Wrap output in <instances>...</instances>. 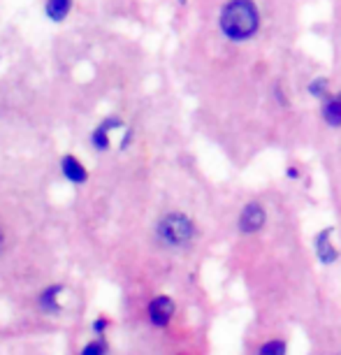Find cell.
Listing matches in <instances>:
<instances>
[{
  "label": "cell",
  "mask_w": 341,
  "mask_h": 355,
  "mask_svg": "<svg viewBox=\"0 0 341 355\" xmlns=\"http://www.w3.org/2000/svg\"><path fill=\"white\" fill-rule=\"evenodd\" d=\"M216 28L225 42L249 46L265 28V10L258 0H225L218 10Z\"/></svg>",
  "instance_id": "obj_1"
},
{
  "label": "cell",
  "mask_w": 341,
  "mask_h": 355,
  "mask_svg": "<svg viewBox=\"0 0 341 355\" xmlns=\"http://www.w3.org/2000/svg\"><path fill=\"white\" fill-rule=\"evenodd\" d=\"M306 98L318 107V116L327 128L341 130V89L327 75H313L304 82Z\"/></svg>",
  "instance_id": "obj_2"
},
{
  "label": "cell",
  "mask_w": 341,
  "mask_h": 355,
  "mask_svg": "<svg viewBox=\"0 0 341 355\" xmlns=\"http://www.w3.org/2000/svg\"><path fill=\"white\" fill-rule=\"evenodd\" d=\"M195 237V225L193 220L186 216V214H167V216L160 218L158 223V239L170 249H182V246H189Z\"/></svg>",
  "instance_id": "obj_3"
},
{
  "label": "cell",
  "mask_w": 341,
  "mask_h": 355,
  "mask_svg": "<svg viewBox=\"0 0 341 355\" xmlns=\"http://www.w3.org/2000/svg\"><path fill=\"white\" fill-rule=\"evenodd\" d=\"M267 223V211L265 207L251 200V202L244 205V209L239 211V218H237V227L242 234H256L265 227Z\"/></svg>",
  "instance_id": "obj_4"
},
{
  "label": "cell",
  "mask_w": 341,
  "mask_h": 355,
  "mask_svg": "<svg viewBox=\"0 0 341 355\" xmlns=\"http://www.w3.org/2000/svg\"><path fill=\"white\" fill-rule=\"evenodd\" d=\"M313 249H316V256L323 265H332L334 260L339 258V249L334 246V227L332 225L316 232V237H313Z\"/></svg>",
  "instance_id": "obj_5"
},
{
  "label": "cell",
  "mask_w": 341,
  "mask_h": 355,
  "mask_svg": "<svg viewBox=\"0 0 341 355\" xmlns=\"http://www.w3.org/2000/svg\"><path fill=\"white\" fill-rule=\"evenodd\" d=\"M172 316H175V302L170 297H165V295H160V297H156L149 304V318L153 325L165 327Z\"/></svg>",
  "instance_id": "obj_6"
},
{
  "label": "cell",
  "mask_w": 341,
  "mask_h": 355,
  "mask_svg": "<svg viewBox=\"0 0 341 355\" xmlns=\"http://www.w3.org/2000/svg\"><path fill=\"white\" fill-rule=\"evenodd\" d=\"M63 174L70 179V182H75V184H82L86 182V170L82 167V163H79L77 158H63Z\"/></svg>",
  "instance_id": "obj_7"
},
{
  "label": "cell",
  "mask_w": 341,
  "mask_h": 355,
  "mask_svg": "<svg viewBox=\"0 0 341 355\" xmlns=\"http://www.w3.org/2000/svg\"><path fill=\"white\" fill-rule=\"evenodd\" d=\"M119 125H121L119 119H110V121H105L96 132H93V142H96L98 149H107V146H110V130L119 128Z\"/></svg>",
  "instance_id": "obj_8"
},
{
  "label": "cell",
  "mask_w": 341,
  "mask_h": 355,
  "mask_svg": "<svg viewBox=\"0 0 341 355\" xmlns=\"http://www.w3.org/2000/svg\"><path fill=\"white\" fill-rule=\"evenodd\" d=\"M72 8V0H46V15L53 21H61L68 17V12Z\"/></svg>",
  "instance_id": "obj_9"
},
{
  "label": "cell",
  "mask_w": 341,
  "mask_h": 355,
  "mask_svg": "<svg viewBox=\"0 0 341 355\" xmlns=\"http://www.w3.org/2000/svg\"><path fill=\"white\" fill-rule=\"evenodd\" d=\"M61 293V288L53 286V288H46V291L42 293V297H40V304H42L44 311H56L58 304H56V295Z\"/></svg>",
  "instance_id": "obj_10"
},
{
  "label": "cell",
  "mask_w": 341,
  "mask_h": 355,
  "mask_svg": "<svg viewBox=\"0 0 341 355\" xmlns=\"http://www.w3.org/2000/svg\"><path fill=\"white\" fill-rule=\"evenodd\" d=\"M256 355H286V344L281 339L265 341V344L258 348Z\"/></svg>",
  "instance_id": "obj_11"
},
{
  "label": "cell",
  "mask_w": 341,
  "mask_h": 355,
  "mask_svg": "<svg viewBox=\"0 0 341 355\" xmlns=\"http://www.w3.org/2000/svg\"><path fill=\"white\" fill-rule=\"evenodd\" d=\"M82 355H107V346L103 341H91V344H86Z\"/></svg>",
  "instance_id": "obj_12"
},
{
  "label": "cell",
  "mask_w": 341,
  "mask_h": 355,
  "mask_svg": "<svg viewBox=\"0 0 341 355\" xmlns=\"http://www.w3.org/2000/svg\"><path fill=\"white\" fill-rule=\"evenodd\" d=\"M283 174H286V179H290V182H297V179H302V167L297 163H288L283 167Z\"/></svg>",
  "instance_id": "obj_13"
},
{
  "label": "cell",
  "mask_w": 341,
  "mask_h": 355,
  "mask_svg": "<svg viewBox=\"0 0 341 355\" xmlns=\"http://www.w3.org/2000/svg\"><path fill=\"white\" fill-rule=\"evenodd\" d=\"M105 330V320H96V332H103Z\"/></svg>",
  "instance_id": "obj_14"
},
{
  "label": "cell",
  "mask_w": 341,
  "mask_h": 355,
  "mask_svg": "<svg viewBox=\"0 0 341 355\" xmlns=\"http://www.w3.org/2000/svg\"><path fill=\"white\" fill-rule=\"evenodd\" d=\"M0 251H3V234H0Z\"/></svg>",
  "instance_id": "obj_15"
}]
</instances>
